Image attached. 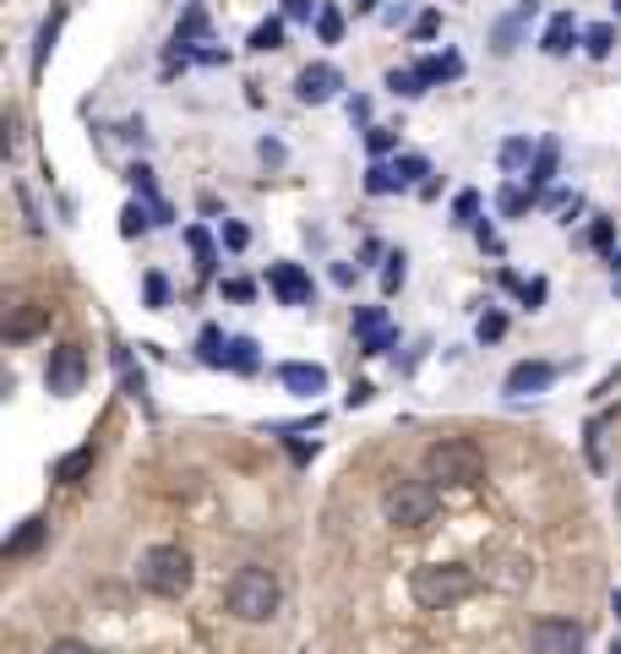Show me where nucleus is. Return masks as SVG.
<instances>
[{
  "instance_id": "5fc2aeb1",
  "label": "nucleus",
  "mask_w": 621,
  "mask_h": 654,
  "mask_svg": "<svg viewBox=\"0 0 621 654\" xmlns=\"http://www.w3.org/2000/svg\"><path fill=\"white\" fill-rule=\"evenodd\" d=\"M617 17H621V0H617Z\"/></svg>"
},
{
  "instance_id": "bb28decb",
  "label": "nucleus",
  "mask_w": 621,
  "mask_h": 654,
  "mask_svg": "<svg viewBox=\"0 0 621 654\" xmlns=\"http://www.w3.org/2000/svg\"><path fill=\"white\" fill-rule=\"evenodd\" d=\"M415 71H420L426 82H441V76H458V71H464V61H458V55H431V61H420Z\"/></svg>"
},
{
  "instance_id": "c85d7f7f",
  "label": "nucleus",
  "mask_w": 621,
  "mask_h": 654,
  "mask_svg": "<svg viewBox=\"0 0 621 654\" xmlns=\"http://www.w3.org/2000/svg\"><path fill=\"white\" fill-rule=\"evenodd\" d=\"M39 327H44V306H28V311H17V317H11V327H6V333H11V338H33Z\"/></svg>"
},
{
  "instance_id": "ddd939ff",
  "label": "nucleus",
  "mask_w": 621,
  "mask_h": 654,
  "mask_svg": "<svg viewBox=\"0 0 621 654\" xmlns=\"http://www.w3.org/2000/svg\"><path fill=\"white\" fill-rule=\"evenodd\" d=\"M557 164H561V142L557 136H546L540 147H535V164H529V192L540 196L551 181H557Z\"/></svg>"
},
{
  "instance_id": "6ab92c4d",
  "label": "nucleus",
  "mask_w": 621,
  "mask_h": 654,
  "mask_svg": "<svg viewBox=\"0 0 621 654\" xmlns=\"http://www.w3.org/2000/svg\"><path fill=\"white\" fill-rule=\"evenodd\" d=\"M426 88H431V82H426L420 71H398V65L387 71V93H393V99H420Z\"/></svg>"
},
{
  "instance_id": "09e8293b",
  "label": "nucleus",
  "mask_w": 621,
  "mask_h": 654,
  "mask_svg": "<svg viewBox=\"0 0 621 654\" xmlns=\"http://www.w3.org/2000/svg\"><path fill=\"white\" fill-rule=\"evenodd\" d=\"M611 611H617V616H621V589H617V594H611Z\"/></svg>"
},
{
  "instance_id": "4be33fe9",
  "label": "nucleus",
  "mask_w": 621,
  "mask_h": 654,
  "mask_svg": "<svg viewBox=\"0 0 621 654\" xmlns=\"http://www.w3.org/2000/svg\"><path fill=\"white\" fill-rule=\"evenodd\" d=\"M251 50H284V17H267L251 28Z\"/></svg>"
},
{
  "instance_id": "79ce46f5",
  "label": "nucleus",
  "mask_w": 621,
  "mask_h": 654,
  "mask_svg": "<svg viewBox=\"0 0 621 654\" xmlns=\"http://www.w3.org/2000/svg\"><path fill=\"white\" fill-rule=\"evenodd\" d=\"M246 241H251V229H246V224H224V246H230V252H241Z\"/></svg>"
},
{
  "instance_id": "2eb2a0df",
  "label": "nucleus",
  "mask_w": 621,
  "mask_h": 654,
  "mask_svg": "<svg viewBox=\"0 0 621 654\" xmlns=\"http://www.w3.org/2000/svg\"><path fill=\"white\" fill-rule=\"evenodd\" d=\"M61 22H65V6H55L50 17H44V28H39V44H33V71H44L50 55H55V39H61Z\"/></svg>"
},
{
  "instance_id": "c9c22d12",
  "label": "nucleus",
  "mask_w": 621,
  "mask_h": 654,
  "mask_svg": "<svg viewBox=\"0 0 621 654\" xmlns=\"http://www.w3.org/2000/svg\"><path fill=\"white\" fill-rule=\"evenodd\" d=\"M393 170H398V181H404V186H409V181H420V175H426V170H431V164H426V159H420V153H404V159H398V164H393Z\"/></svg>"
},
{
  "instance_id": "4468645a",
  "label": "nucleus",
  "mask_w": 621,
  "mask_h": 654,
  "mask_svg": "<svg viewBox=\"0 0 621 654\" xmlns=\"http://www.w3.org/2000/svg\"><path fill=\"white\" fill-rule=\"evenodd\" d=\"M578 44V22H572V11H557L551 22H546V39H540V50L546 55H567Z\"/></svg>"
},
{
  "instance_id": "a211bd4d",
  "label": "nucleus",
  "mask_w": 621,
  "mask_h": 654,
  "mask_svg": "<svg viewBox=\"0 0 621 654\" xmlns=\"http://www.w3.org/2000/svg\"><path fill=\"white\" fill-rule=\"evenodd\" d=\"M224 366H230V371H241V377H251V371L262 366V355H256V344H251V338H230V344H224Z\"/></svg>"
},
{
  "instance_id": "f704fd0d",
  "label": "nucleus",
  "mask_w": 621,
  "mask_h": 654,
  "mask_svg": "<svg viewBox=\"0 0 621 654\" xmlns=\"http://www.w3.org/2000/svg\"><path fill=\"white\" fill-rule=\"evenodd\" d=\"M475 213H480V192H458V196H452V218H458V224H475Z\"/></svg>"
},
{
  "instance_id": "7c9ffc66",
  "label": "nucleus",
  "mask_w": 621,
  "mask_h": 654,
  "mask_svg": "<svg viewBox=\"0 0 621 654\" xmlns=\"http://www.w3.org/2000/svg\"><path fill=\"white\" fill-rule=\"evenodd\" d=\"M186 241H191V252H196V273H213V241H207V229H196V224H191Z\"/></svg>"
},
{
  "instance_id": "58836bf2",
  "label": "nucleus",
  "mask_w": 621,
  "mask_h": 654,
  "mask_svg": "<svg viewBox=\"0 0 621 654\" xmlns=\"http://www.w3.org/2000/svg\"><path fill=\"white\" fill-rule=\"evenodd\" d=\"M366 147H371V153H393V147H398V131L371 126V131H366Z\"/></svg>"
},
{
  "instance_id": "c03bdc74",
  "label": "nucleus",
  "mask_w": 621,
  "mask_h": 654,
  "mask_svg": "<svg viewBox=\"0 0 621 654\" xmlns=\"http://www.w3.org/2000/svg\"><path fill=\"white\" fill-rule=\"evenodd\" d=\"M50 654H93V644H82V638H61V644H50Z\"/></svg>"
},
{
  "instance_id": "37998d69",
  "label": "nucleus",
  "mask_w": 621,
  "mask_h": 654,
  "mask_svg": "<svg viewBox=\"0 0 621 654\" xmlns=\"http://www.w3.org/2000/svg\"><path fill=\"white\" fill-rule=\"evenodd\" d=\"M540 300H546V278L523 284V306H529V311H540Z\"/></svg>"
},
{
  "instance_id": "e433bc0d",
  "label": "nucleus",
  "mask_w": 621,
  "mask_h": 654,
  "mask_svg": "<svg viewBox=\"0 0 621 654\" xmlns=\"http://www.w3.org/2000/svg\"><path fill=\"white\" fill-rule=\"evenodd\" d=\"M218 344H224V333H218V327H202V360H207V366H224V349H218Z\"/></svg>"
},
{
  "instance_id": "0eeeda50",
  "label": "nucleus",
  "mask_w": 621,
  "mask_h": 654,
  "mask_svg": "<svg viewBox=\"0 0 621 654\" xmlns=\"http://www.w3.org/2000/svg\"><path fill=\"white\" fill-rule=\"evenodd\" d=\"M529 650L535 654H583V627L567 616H540L529 627Z\"/></svg>"
},
{
  "instance_id": "7ed1b4c3",
  "label": "nucleus",
  "mask_w": 621,
  "mask_h": 654,
  "mask_svg": "<svg viewBox=\"0 0 621 654\" xmlns=\"http://www.w3.org/2000/svg\"><path fill=\"white\" fill-rule=\"evenodd\" d=\"M136 579L147 594H159V600H181L196 579V568H191V556L181 545H153L142 562H136Z\"/></svg>"
},
{
  "instance_id": "473e14b6",
  "label": "nucleus",
  "mask_w": 621,
  "mask_h": 654,
  "mask_svg": "<svg viewBox=\"0 0 621 654\" xmlns=\"http://www.w3.org/2000/svg\"><path fill=\"white\" fill-rule=\"evenodd\" d=\"M142 295H147V306H153V311H164V306H170V278H164V273H147Z\"/></svg>"
},
{
  "instance_id": "423d86ee",
  "label": "nucleus",
  "mask_w": 621,
  "mask_h": 654,
  "mask_svg": "<svg viewBox=\"0 0 621 654\" xmlns=\"http://www.w3.org/2000/svg\"><path fill=\"white\" fill-rule=\"evenodd\" d=\"M88 382V355L77 349V344H61V349H50V366H44V388L55 392V398H71V392H82Z\"/></svg>"
},
{
  "instance_id": "72a5a7b5",
  "label": "nucleus",
  "mask_w": 621,
  "mask_h": 654,
  "mask_svg": "<svg viewBox=\"0 0 621 654\" xmlns=\"http://www.w3.org/2000/svg\"><path fill=\"white\" fill-rule=\"evenodd\" d=\"M529 202H535V192H518V186H507V192L497 196V207L507 213V218H518V213H529Z\"/></svg>"
},
{
  "instance_id": "9d476101",
  "label": "nucleus",
  "mask_w": 621,
  "mask_h": 654,
  "mask_svg": "<svg viewBox=\"0 0 621 654\" xmlns=\"http://www.w3.org/2000/svg\"><path fill=\"white\" fill-rule=\"evenodd\" d=\"M551 382H557V366L551 360H518L501 388H507V398H529V392H546Z\"/></svg>"
},
{
  "instance_id": "f8f14e48",
  "label": "nucleus",
  "mask_w": 621,
  "mask_h": 654,
  "mask_svg": "<svg viewBox=\"0 0 621 654\" xmlns=\"http://www.w3.org/2000/svg\"><path fill=\"white\" fill-rule=\"evenodd\" d=\"M278 382L289 392H301V398H316V392L327 388V371H322V366H306V360H289V366H278Z\"/></svg>"
},
{
  "instance_id": "1a4fd4ad",
  "label": "nucleus",
  "mask_w": 621,
  "mask_h": 654,
  "mask_svg": "<svg viewBox=\"0 0 621 654\" xmlns=\"http://www.w3.org/2000/svg\"><path fill=\"white\" fill-rule=\"evenodd\" d=\"M355 333H360V349H366V355H387V349L398 344V327L387 323V311H381V306L355 311Z\"/></svg>"
},
{
  "instance_id": "412c9836",
  "label": "nucleus",
  "mask_w": 621,
  "mask_h": 654,
  "mask_svg": "<svg viewBox=\"0 0 621 654\" xmlns=\"http://www.w3.org/2000/svg\"><path fill=\"white\" fill-rule=\"evenodd\" d=\"M196 39H207V11H202V6H191L186 17H181V28H175V50H191Z\"/></svg>"
},
{
  "instance_id": "4c0bfd02",
  "label": "nucleus",
  "mask_w": 621,
  "mask_h": 654,
  "mask_svg": "<svg viewBox=\"0 0 621 654\" xmlns=\"http://www.w3.org/2000/svg\"><path fill=\"white\" fill-rule=\"evenodd\" d=\"M475 333H480V344H497L501 333H507V317H501V311H486V317H480V327H475Z\"/></svg>"
},
{
  "instance_id": "f3484780",
  "label": "nucleus",
  "mask_w": 621,
  "mask_h": 654,
  "mask_svg": "<svg viewBox=\"0 0 621 654\" xmlns=\"http://www.w3.org/2000/svg\"><path fill=\"white\" fill-rule=\"evenodd\" d=\"M131 186L147 196V207H153V218H159V224H170V202L159 196V186H153V170H147V164H131Z\"/></svg>"
},
{
  "instance_id": "39448f33",
  "label": "nucleus",
  "mask_w": 621,
  "mask_h": 654,
  "mask_svg": "<svg viewBox=\"0 0 621 654\" xmlns=\"http://www.w3.org/2000/svg\"><path fill=\"white\" fill-rule=\"evenodd\" d=\"M224 605H230V616H241V622H267L273 611H278V579L267 573V568H241L230 589H224Z\"/></svg>"
},
{
  "instance_id": "de8ad7c7",
  "label": "nucleus",
  "mask_w": 621,
  "mask_h": 654,
  "mask_svg": "<svg viewBox=\"0 0 621 654\" xmlns=\"http://www.w3.org/2000/svg\"><path fill=\"white\" fill-rule=\"evenodd\" d=\"M371 382H355V392H349V409H360V403H371Z\"/></svg>"
},
{
  "instance_id": "a18cd8bd",
  "label": "nucleus",
  "mask_w": 621,
  "mask_h": 654,
  "mask_svg": "<svg viewBox=\"0 0 621 654\" xmlns=\"http://www.w3.org/2000/svg\"><path fill=\"white\" fill-rule=\"evenodd\" d=\"M436 28H441V17H436V11H426V17L415 22V39H431Z\"/></svg>"
},
{
  "instance_id": "2f4dec72",
  "label": "nucleus",
  "mask_w": 621,
  "mask_h": 654,
  "mask_svg": "<svg viewBox=\"0 0 621 654\" xmlns=\"http://www.w3.org/2000/svg\"><path fill=\"white\" fill-rule=\"evenodd\" d=\"M404 278H409L404 252H393V257H387V267H381V289H387V295H398V289H404Z\"/></svg>"
},
{
  "instance_id": "ea45409f",
  "label": "nucleus",
  "mask_w": 621,
  "mask_h": 654,
  "mask_svg": "<svg viewBox=\"0 0 621 654\" xmlns=\"http://www.w3.org/2000/svg\"><path fill=\"white\" fill-rule=\"evenodd\" d=\"M611 241H617V224H611V218H594V229H589V246L611 252Z\"/></svg>"
},
{
  "instance_id": "5701e85b",
  "label": "nucleus",
  "mask_w": 621,
  "mask_h": 654,
  "mask_svg": "<svg viewBox=\"0 0 621 654\" xmlns=\"http://www.w3.org/2000/svg\"><path fill=\"white\" fill-rule=\"evenodd\" d=\"M583 50H589L594 61H605V55L617 50V28H611V22H594V28L583 33Z\"/></svg>"
},
{
  "instance_id": "393cba45",
  "label": "nucleus",
  "mask_w": 621,
  "mask_h": 654,
  "mask_svg": "<svg viewBox=\"0 0 621 654\" xmlns=\"http://www.w3.org/2000/svg\"><path fill=\"white\" fill-rule=\"evenodd\" d=\"M497 159H501V170H523V164L535 159V147H529V136H507Z\"/></svg>"
},
{
  "instance_id": "f257e3e1",
  "label": "nucleus",
  "mask_w": 621,
  "mask_h": 654,
  "mask_svg": "<svg viewBox=\"0 0 621 654\" xmlns=\"http://www.w3.org/2000/svg\"><path fill=\"white\" fill-rule=\"evenodd\" d=\"M409 594H415L420 611H447L464 594H475V573L464 562H426V568L409 573Z\"/></svg>"
},
{
  "instance_id": "f03ea898",
  "label": "nucleus",
  "mask_w": 621,
  "mask_h": 654,
  "mask_svg": "<svg viewBox=\"0 0 621 654\" xmlns=\"http://www.w3.org/2000/svg\"><path fill=\"white\" fill-rule=\"evenodd\" d=\"M426 480L436 486H480L486 480V453L464 437H441L426 448Z\"/></svg>"
},
{
  "instance_id": "a878e982",
  "label": "nucleus",
  "mask_w": 621,
  "mask_h": 654,
  "mask_svg": "<svg viewBox=\"0 0 621 654\" xmlns=\"http://www.w3.org/2000/svg\"><path fill=\"white\" fill-rule=\"evenodd\" d=\"M338 33H344V11H338V6H322V11H316V39H322V44H338Z\"/></svg>"
},
{
  "instance_id": "b1692460",
  "label": "nucleus",
  "mask_w": 621,
  "mask_h": 654,
  "mask_svg": "<svg viewBox=\"0 0 621 654\" xmlns=\"http://www.w3.org/2000/svg\"><path fill=\"white\" fill-rule=\"evenodd\" d=\"M529 17H535V0H529V6H518V11H512V17L501 22V28H497V55H507V50L518 44V28H523Z\"/></svg>"
},
{
  "instance_id": "6e6552de",
  "label": "nucleus",
  "mask_w": 621,
  "mask_h": 654,
  "mask_svg": "<svg viewBox=\"0 0 621 654\" xmlns=\"http://www.w3.org/2000/svg\"><path fill=\"white\" fill-rule=\"evenodd\" d=\"M267 289H273L284 306H310V273L301 262H273V267H267Z\"/></svg>"
},
{
  "instance_id": "864d4df0",
  "label": "nucleus",
  "mask_w": 621,
  "mask_h": 654,
  "mask_svg": "<svg viewBox=\"0 0 621 654\" xmlns=\"http://www.w3.org/2000/svg\"><path fill=\"white\" fill-rule=\"evenodd\" d=\"M617 513H621V486H617Z\"/></svg>"
},
{
  "instance_id": "49530a36",
  "label": "nucleus",
  "mask_w": 621,
  "mask_h": 654,
  "mask_svg": "<svg viewBox=\"0 0 621 654\" xmlns=\"http://www.w3.org/2000/svg\"><path fill=\"white\" fill-rule=\"evenodd\" d=\"M224 295H230V300H251V284H246V278H230V284H224Z\"/></svg>"
},
{
  "instance_id": "cd10ccee",
  "label": "nucleus",
  "mask_w": 621,
  "mask_h": 654,
  "mask_svg": "<svg viewBox=\"0 0 621 654\" xmlns=\"http://www.w3.org/2000/svg\"><path fill=\"white\" fill-rule=\"evenodd\" d=\"M404 181H398V170H387V164H371L366 170V192L371 196H387V192H398Z\"/></svg>"
},
{
  "instance_id": "20e7f679",
  "label": "nucleus",
  "mask_w": 621,
  "mask_h": 654,
  "mask_svg": "<svg viewBox=\"0 0 621 654\" xmlns=\"http://www.w3.org/2000/svg\"><path fill=\"white\" fill-rule=\"evenodd\" d=\"M436 508H441L436 480H398L381 497V519L393 523V529H426L436 519Z\"/></svg>"
},
{
  "instance_id": "9b49d317",
  "label": "nucleus",
  "mask_w": 621,
  "mask_h": 654,
  "mask_svg": "<svg viewBox=\"0 0 621 654\" xmlns=\"http://www.w3.org/2000/svg\"><path fill=\"white\" fill-rule=\"evenodd\" d=\"M338 88H344L338 65H306V71L295 76V93H301L306 104H327V99H338Z\"/></svg>"
},
{
  "instance_id": "8fccbe9b",
  "label": "nucleus",
  "mask_w": 621,
  "mask_h": 654,
  "mask_svg": "<svg viewBox=\"0 0 621 654\" xmlns=\"http://www.w3.org/2000/svg\"><path fill=\"white\" fill-rule=\"evenodd\" d=\"M355 6H360V11H376V0H355Z\"/></svg>"
},
{
  "instance_id": "c756f323",
  "label": "nucleus",
  "mask_w": 621,
  "mask_h": 654,
  "mask_svg": "<svg viewBox=\"0 0 621 654\" xmlns=\"http://www.w3.org/2000/svg\"><path fill=\"white\" fill-rule=\"evenodd\" d=\"M147 224H159V218H153V207H142V202H131L121 213V235H142Z\"/></svg>"
},
{
  "instance_id": "3c124183",
  "label": "nucleus",
  "mask_w": 621,
  "mask_h": 654,
  "mask_svg": "<svg viewBox=\"0 0 621 654\" xmlns=\"http://www.w3.org/2000/svg\"><path fill=\"white\" fill-rule=\"evenodd\" d=\"M611 267H617V273H621V252H617V257H611Z\"/></svg>"
},
{
  "instance_id": "dca6fc26",
  "label": "nucleus",
  "mask_w": 621,
  "mask_h": 654,
  "mask_svg": "<svg viewBox=\"0 0 621 654\" xmlns=\"http://www.w3.org/2000/svg\"><path fill=\"white\" fill-rule=\"evenodd\" d=\"M44 534H50V523H44V519H22V529L6 540V556H28V551H39V545H44Z\"/></svg>"
},
{
  "instance_id": "603ef678",
  "label": "nucleus",
  "mask_w": 621,
  "mask_h": 654,
  "mask_svg": "<svg viewBox=\"0 0 621 654\" xmlns=\"http://www.w3.org/2000/svg\"><path fill=\"white\" fill-rule=\"evenodd\" d=\"M611 654H621V638H617V644H611Z\"/></svg>"
},
{
  "instance_id": "a19ab883",
  "label": "nucleus",
  "mask_w": 621,
  "mask_h": 654,
  "mask_svg": "<svg viewBox=\"0 0 621 654\" xmlns=\"http://www.w3.org/2000/svg\"><path fill=\"white\" fill-rule=\"evenodd\" d=\"M284 17L289 22H310L316 17V0H284Z\"/></svg>"
},
{
  "instance_id": "aec40b11",
  "label": "nucleus",
  "mask_w": 621,
  "mask_h": 654,
  "mask_svg": "<svg viewBox=\"0 0 621 654\" xmlns=\"http://www.w3.org/2000/svg\"><path fill=\"white\" fill-rule=\"evenodd\" d=\"M88 469H93V442H88V448H77V453H65L61 463H55V480H61V486H77Z\"/></svg>"
}]
</instances>
